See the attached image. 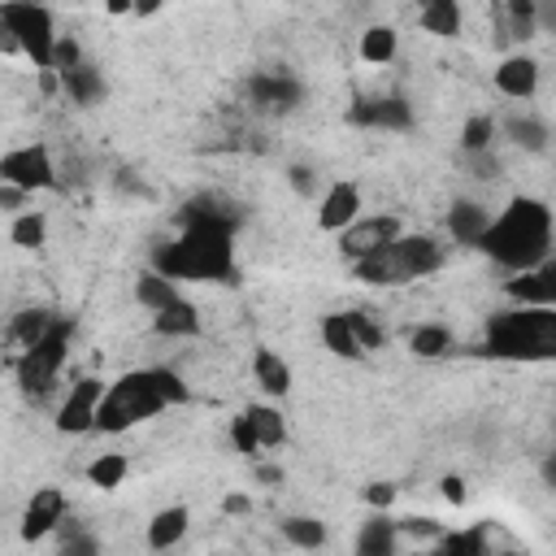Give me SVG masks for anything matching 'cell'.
Returning a JSON list of instances; mask_svg holds the SVG:
<instances>
[{"label":"cell","instance_id":"13","mask_svg":"<svg viewBox=\"0 0 556 556\" xmlns=\"http://www.w3.org/2000/svg\"><path fill=\"white\" fill-rule=\"evenodd\" d=\"M504 295L513 304H547V308H556V256H547L534 269H521L517 278H508Z\"/></svg>","mask_w":556,"mask_h":556},{"label":"cell","instance_id":"47","mask_svg":"<svg viewBox=\"0 0 556 556\" xmlns=\"http://www.w3.org/2000/svg\"><path fill=\"white\" fill-rule=\"evenodd\" d=\"M439 491H443V500H447V504H465V482H460L456 473H447V478L439 482Z\"/></svg>","mask_w":556,"mask_h":556},{"label":"cell","instance_id":"21","mask_svg":"<svg viewBox=\"0 0 556 556\" xmlns=\"http://www.w3.org/2000/svg\"><path fill=\"white\" fill-rule=\"evenodd\" d=\"M152 326H156V334H165V339H191V334H200V313H195L191 300L178 295L174 304H165V308L152 313Z\"/></svg>","mask_w":556,"mask_h":556},{"label":"cell","instance_id":"41","mask_svg":"<svg viewBox=\"0 0 556 556\" xmlns=\"http://www.w3.org/2000/svg\"><path fill=\"white\" fill-rule=\"evenodd\" d=\"M287 182H291V191H295L300 200H313V195L321 191V178H317L313 165H291V169H287Z\"/></svg>","mask_w":556,"mask_h":556},{"label":"cell","instance_id":"46","mask_svg":"<svg viewBox=\"0 0 556 556\" xmlns=\"http://www.w3.org/2000/svg\"><path fill=\"white\" fill-rule=\"evenodd\" d=\"M365 500H369L374 508H387V504L395 500V486H391V482H374V486H365Z\"/></svg>","mask_w":556,"mask_h":556},{"label":"cell","instance_id":"32","mask_svg":"<svg viewBox=\"0 0 556 556\" xmlns=\"http://www.w3.org/2000/svg\"><path fill=\"white\" fill-rule=\"evenodd\" d=\"M126 469H130V465H126L122 452H104V456H96V460L87 465V482L100 486V491H113V486H122Z\"/></svg>","mask_w":556,"mask_h":556},{"label":"cell","instance_id":"4","mask_svg":"<svg viewBox=\"0 0 556 556\" xmlns=\"http://www.w3.org/2000/svg\"><path fill=\"white\" fill-rule=\"evenodd\" d=\"M443 265V248L439 239L430 235H400L391 239L387 248L352 261V274L369 287H400V282H413V278H426Z\"/></svg>","mask_w":556,"mask_h":556},{"label":"cell","instance_id":"24","mask_svg":"<svg viewBox=\"0 0 556 556\" xmlns=\"http://www.w3.org/2000/svg\"><path fill=\"white\" fill-rule=\"evenodd\" d=\"M321 343H326L334 356H348V361H361V356H365V343L356 339L348 313H326V317H321Z\"/></svg>","mask_w":556,"mask_h":556},{"label":"cell","instance_id":"29","mask_svg":"<svg viewBox=\"0 0 556 556\" xmlns=\"http://www.w3.org/2000/svg\"><path fill=\"white\" fill-rule=\"evenodd\" d=\"M408 348H413L417 356L434 361V356L452 352V330H447V326H439V321H426V326H417V330L408 334Z\"/></svg>","mask_w":556,"mask_h":556},{"label":"cell","instance_id":"27","mask_svg":"<svg viewBox=\"0 0 556 556\" xmlns=\"http://www.w3.org/2000/svg\"><path fill=\"white\" fill-rule=\"evenodd\" d=\"M135 300H139L148 313H156V308H165V304L178 300V287H174V278L161 274V269H143V274L135 278Z\"/></svg>","mask_w":556,"mask_h":556},{"label":"cell","instance_id":"2","mask_svg":"<svg viewBox=\"0 0 556 556\" xmlns=\"http://www.w3.org/2000/svg\"><path fill=\"white\" fill-rule=\"evenodd\" d=\"M478 248L513 274L534 269L539 261L552 256V208L530 195L508 200V208L500 217H491V226L482 230Z\"/></svg>","mask_w":556,"mask_h":556},{"label":"cell","instance_id":"16","mask_svg":"<svg viewBox=\"0 0 556 556\" xmlns=\"http://www.w3.org/2000/svg\"><path fill=\"white\" fill-rule=\"evenodd\" d=\"M495 87L508 96V100H530L539 91V61L517 52V56H504L500 70H495Z\"/></svg>","mask_w":556,"mask_h":556},{"label":"cell","instance_id":"44","mask_svg":"<svg viewBox=\"0 0 556 556\" xmlns=\"http://www.w3.org/2000/svg\"><path fill=\"white\" fill-rule=\"evenodd\" d=\"M465 161H469L473 178H495V174H500V161L491 156V148H486V152H465Z\"/></svg>","mask_w":556,"mask_h":556},{"label":"cell","instance_id":"30","mask_svg":"<svg viewBox=\"0 0 556 556\" xmlns=\"http://www.w3.org/2000/svg\"><path fill=\"white\" fill-rule=\"evenodd\" d=\"M282 539L291 547H304V552L326 547V521H317V517H287L282 521Z\"/></svg>","mask_w":556,"mask_h":556},{"label":"cell","instance_id":"19","mask_svg":"<svg viewBox=\"0 0 556 556\" xmlns=\"http://www.w3.org/2000/svg\"><path fill=\"white\" fill-rule=\"evenodd\" d=\"M187 526H191V508H187V504H169V508H161V513L148 521V547H152V552H165V547L182 543Z\"/></svg>","mask_w":556,"mask_h":556},{"label":"cell","instance_id":"36","mask_svg":"<svg viewBox=\"0 0 556 556\" xmlns=\"http://www.w3.org/2000/svg\"><path fill=\"white\" fill-rule=\"evenodd\" d=\"M491 143H495V122L486 113H473L460 126V152H486Z\"/></svg>","mask_w":556,"mask_h":556},{"label":"cell","instance_id":"35","mask_svg":"<svg viewBox=\"0 0 556 556\" xmlns=\"http://www.w3.org/2000/svg\"><path fill=\"white\" fill-rule=\"evenodd\" d=\"M508 139L521 148V152H543L547 148V126L539 117H508Z\"/></svg>","mask_w":556,"mask_h":556},{"label":"cell","instance_id":"52","mask_svg":"<svg viewBox=\"0 0 556 556\" xmlns=\"http://www.w3.org/2000/svg\"><path fill=\"white\" fill-rule=\"evenodd\" d=\"M256 478H261V482H282V469H278V465H261Z\"/></svg>","mask_w":556,"mask_h":556},{"label":"cell","instance_id":"18","mask_svg":"<svg viewBox=\"0 0 556 556\" xmlns=\"http://www.w3.org/2000/svg\"><path fill=\"white\" fill-rule=\"evenodd\" d=\"M500 4V39H534L539 35V0H495Z\"/></svg>","mask_w":556,"mask_h":556},{"label":"cell","instance_id":"43","mask_svg":"<svg viewBox=\"0 0 556 556\" xmlns=\"http://www.w3.org/2000/svg\"><path fill=\"white\" fill-rule=\"evenodd\" d=\"M400 534H408V539H434V543H439L443 526H439L434 517H404V521H400Z\"/></svg>","mask_w":556,"mask_h":556},{"label":"cell","instance_id":"8","mask_svg":"<svg viewBox=\"0 0 556 556\" xmlns=\"http://www.w3.org/2000/svg\"><path fill=\"white\" fill-rule=\"evenodd\" d=\"M0 182L26 187V191H52L61 187V169L43 143H22L0 156Z\"/></svg>","mask_w":556,"mask_h":556},{"label":"cell","instance_id":"49","mask_svg":"<svg viewBox=\"0 0 556 556\" xmlns=\"http://www.w3.org/2000/svg\"><path fill=\"white\" fill-rule=\"evenodd\" d=\"M222 508H226V513H230V517H239V513H252V500H248V495H239V491H235V495H226V500H222Z\"/></svg>","mask_w":556,"mask_h":556},{"label":"cell","instance_id":"20","mask_svg":"<svg viewBox=\"0 0 556 556\" xmlns=\"http://www.w3.org/2000/svg\"><path fill=\"white\" fill-rule=\"evenodd\" d=\"M486 226H491V213H486L482 204H473V200H460V204L447 208V230H452V239L465 243V248H478V239H482Z\"/></svg>","mask_w":556,"mask_h":556},{"label":"cell","instance_id":"48","mask_svg":"<svg viewBox=\"0 0 556 556\" xmlns=\"http://www.w3.org/2000/svg\"><path fill=\"white\" fill-rule=\"evenodd\" d=\"M539 30L556 35V0H539Z\"/></svg>","mask_w":556,"mask_h":556},{"label":"cell","instance_id":"6","mask_svg":"<svg viewBox=\"0 0 556 556\" xmlns=\"http://www.w3.org/2000/svg\"><path fill=\"white\" fill-rule=\"evenodd\" d=\"M0 26H4V52H26L35 70H52V48H56V26L43 0H4L0 4Z\"/></svg>","mask_w":556,"mask_h":556},{"label":"cell","instance_id":"39","mask_svg":"<svg viewBox=\"0 0 556 556\" xmlns=\"http://www.w3.org/2000/svg\"><path fill=\"white\" fill-rule=\"evenodd\" d=\"M230 443H235V452H243V456H261V439H256V430H252L248 413L230 417Z\"/></svg>","mask_w":556,"mask_h":556},{"label":"cell","instance_id":"25","mask_svg":"<svg viewBox=\"0 0 556 556\" xmlns=\"http://www.w3.org/2000/svg\"><path fill=\"white\" fill-rule=\"evenodd\" d=\"M417 22L430 35H460V0H417Z\"/></svg>","mask_w":556,"mask_h":556},{"label":"cell","instance_id":"1","mask_svg":"<svg viewBox=\"0 0 556 556\" xmlns=\"http://www.w3.org/2000/svg\"><path fill=\"white\" fill-rule=\"evenodd\" d=\"M235 230L239 213L217 195H191L178 208V235L152 248V269L174 282H235Z\"/></svg>","mask_w":556,"mask_h":556},{"label":"cell","instance_id":"5","mask_svg":"<svg viewBox=\"0 0 556 556\" xmlns=\"http://www.w3.org/2000/svg\"><path fill=\"white\" fill-rule=\"evenodd\" d=\"M165 404H169V400L161 395V387H156L152 369L122 374V378L104 391V400H100L96 430H104V434H122V430H130V426H139V421H148V417H156Z\"/></svg>","mask_w":556,"mask_h":556},{"label":"cell","instance_id":"14","mask_svg":"<svg viewBox=\"0 0 556 556\" xmlns=\"http://www.w3.org/2000/svg\"><path fill=\"white\" fill-rule=\"evenodd\" d=\"M361 213V187L356 182H334L321 191V204H317V226L321 230H348Z\"/></svg>","mask_w":556,"mask_h":556},{"label":"cell","instance_id":"3","mask_svg":"<svg viewBox=\"0 0 556 556\" xmlns=\"http://www.w3.org/2000/svg\"><path fill=\"white\" fill-rule=\"evenodd\" d=\"M482 352L495 361H556V308L517 304L508 313H495Z\"/></svg>","mask_w":556,"mask_h":556},{"label":"cell","instance_id":"23","mask_svg":"<svg viewBox=\"0 0 556 556\" xmlns=\"http://www.w3.org/2000/svg\"><path fill=\"white\" fill-rule=\"evenodd\" d=\"M252 378L261 382L265 395H278V400L291 391V365H287L274 348H256V356H252Z\"/></svg>","mask_w":556,"mask_h":556},{"label":"cell","instance_id":"50","mask_svg":"<svg viewBox=\"0 0 556 556\" xmlns=\"http://www.w3.org/2000/svg\"><path fill=\"white\" fill-rule=\"evenodd\" d=\"M539 478H543V486H547V491H556V452H547V456H543Z\"/></svg>","mask_w":556,"mask_h":556},{"label":"cell","instance_id":"12","mask_svg":"<svg viewBox=\"0 0 556 556\" xmlns=\"http://www.w3.org/2000/svg\"><path fill=\"white\" fill-rule=\"evenodd\" d=\"M348 122L365 130H413V104L404 96H369L348 109Z\"/></svg>","mask_w":556,"mask_h":556},{"label":"cell","instance_id":"53","mask_svg":"<svg viewBox=\"0 0 556 556\" xmlns=\"http://www.w3.org/2000/svg\"><path fill=\"white\" fill-rule=\"evenodd\" d=\"M130 4H135V0H104L109 13H130Z\"/></svg>","mask_w":556,"mask_h":556},{"label":"cell","instance_id":"37","mask_svg":"<svg viewBox=\"0 0 556 556\" xmlns=\"http://www.w3.org/2000/svg\"><path fill=\"white\" fill-rule=\"evenodd\" d=\"M348 321H352L356 339L365 343V352H369V348H382V343H387V330H382V326H378V321H374V317H369L365 308H348Z\"/></svg>","mask_w":556,"mask_h":556},{"label":"cell","instance_id":"38","mask_svg":"<svg viewBox=\"0 0 556 556\" xmlns=\"http://www.w3.org/2000/svg\"><path fill=\"white\" fill-rule=\"evenodd\" d=\"M61 556H96V539L83 534L74 521H61Z\"/></svg>","mask_w":556,"mask_h":556},{"label":"cell","instance_id":"17","mask_svg":"<svg viewBox=\"0 0 556 556\" xmlns=\"http://www.w3.org/2000/svg\"><path fill=\"white\" fill-rule=\"evenodd\" d=\"M104 74L96 70V65H87V61H78L74 70H61V96L65 100H74L78 109H91V104H100L104 100Z\"/></svg>","mask_w":556,"mask_h":556},{"label":"cell","instance_id":"28","mask_svg":"<svg viewBox=\"0 0 556 556\" xmlns=\"http://www.w3.org/2000/svg\"><path fill=\"white\" fill-rule=\"evenodd\" d=\"M243 413H248V421H252L261 447H282V443H287V421L278 417V408H269V404H248Z\"/></svg>","mask_w":556,"mask_h":556},{"label":"cell","instance_id":"34","mask_svg":"<svg viewBox=\"0 0 556 556\" xmlns=\"http://www.w3.org/2000/svg\"><path fill=\"white\" fill-rule=\"evenodd\" d=\"M395 48H400V39H395L391 26H369V30L361 35V56H365L369 65H387V61L395 56Z\"/></svg>","mask_w":556,"mask_h":556},{"label":"cell","instance_id":"15","mask_svg":"<svg viewBox=\"0 0 556 556\" xmlns=\"http://www.w3.org/2000/svg\"><path fill=\"white\" fill-rule=\"evenodd\" d=\"M61 521H65V495H61L56 486H43V491L30 495V504H26V513H22V539H43V534H52Z\"/></svg>","mask_w":556,"mask_h":556},{"label":"cell","instance_id":"42","mask_svg":"<svg viewBox=\"0 0 556 556\" xmlns=\"http://www.w3.org/2000/svg\"><path fill=\"white\" fill-rule=\"evenodd\" d=\"M78 61H83L78 39H74V35H56V48H52V70L61 74V70H74Z\"/></svg>","mask_w":556,"mask_h":556},{"label":"cell","instance_id":"22","mask_svg":"<svg viewBox=\"0 0 556 556\" xmlns=\"http://www.w3.org/2000/svg\"><path fill=\"white\" fill-rule=\"evenodd\" d=\"M400 547V521H391L387 513L369 517L356 534V556H391Z\"/></svg>","mask_w":556,"mask_h":556},{"label":"cell","instance_id":"31","mask_svg":"<svg viewBox=\"0 0 556 556\" xmlns=\"http://www.w3.org/2000/svg\"><path fill=\"white\" fill-rule=\"evenodd\" d=\"M9 239H13L17 248H43V239H48V217H43L39 208L17 213L13 226H9Z\"/></svg>","mask_w":556,"mask_h":556},{"label":"cell","instance_id":"9","mask_svg":"<svg viewBox=\"0 0 556 556\" xmlns=\"http://www.w3.org/2000/svg\"><path fill=\"white\" fill-rule=\"evenodd\" d=\"M243 96L261 113H291L304 100V83L295 74H287V70H261V74H252L243 83Z\"/></svg>","mask_w":556,"mask_h":556},{"label":"cell","instance_id":"26","mask_svg":"<svg viewBox=\"0 0 556 556\" xmlns=\"http://www.w3.org/2000/svg\"><path fill=\"white\" fill-rule=\"evenodd\" d=\"M52 321H56V317H52L48 308H22V313H13V321H9V348H17V352L35 348V343L48 334Z\"/></svg>","mask_w":556,"mask_h":556},{"label":"cell","instance_id":"11","mask_svg":"<svg viewBox=\"0 0 556 556\" xmlns=\"http://www.w3.org/2000/svg\"><path fill=\"white\" fill-rule=\"evenodd\" d=\"M104 391H109V387H104L100 378H78V382L70 387L61 413H56V430H61V434H87V430H96V413H100Z\"/></svg>","mask_w":556,"mask_h":556},{"label":"cell","instance_id":"7","mask_svg":"<svg viewBox=\"0 0 556 556\" xmlns=\"http://www.w3.org/2000/svg\"><path fill=\"white\" fill-rule=\"evenodd\" d=\"M70 339H74V321L56 317L35 348L13 356V374H17V387L26 391V400H39V395L52 391V382H56L65 356H70Z\"/></svg>","mask_w":556,"mask_h":556},{"label":"cell","instance_id":"10","mask_svg":"<svg viewBox=\"0 0 556 556\" xmlns=\"http://www.w3.org/2000/svg\"><path fill=\"white\" fill-rule=\"evenodd\" d=\"M400 235H404V226H400V217H391V213L356 217L348 230H339V252H343L348 261H361V256H369V252L387 248V243H391V239H400Z\"/></svg>","mask_w":556,"mask_h":556},{"label":"cell","instance_id":"40","mask_svg":"<svg viewBox=\"0 0 556 556\" xmlns=\"http://www.w3.org/2000/svg\"><path fill=\"white\" fill-rule=\"evenodd\" d=\"M152 378H156V387H161V395H165L169 404H187V400H191V387H187V382H182L174 369L156 365V369H152Z\"/></svg>","mask_w":556,"mask_h":556},{"label":"cell","instance_id":"45","mask_svg":"<svg viewBox=\"0 0 556 556\" xmlns=\"http://www.w3.org/2000/svg\"><path fill=\"white\" fill-rule=\"evenodd\" d=\"M30 191L26 187H13V182H0V208L4 213H22V200H26Z\"/></svg>","mask_w":556,"mask_h":556},{"label":"cell","instance_id":"33","mask_svg":"<svg viewBox=\"0 0 556 556\" xmlns=\"http://www.w3.org/2000/svg\"><path fill=\"white\" fill-rule=\"evenodd\" d=\"M439 552L443 556H486V530L473 526V530H443L439 534Z\"/></svg>","mask_w":556,"mask_h":556},{"label":"cell","instance_id":"51","mask_svg":"<svg viewBox=\"0 0 556 556\" xmlns=\"http://www.w3.org/2000/svg\"><path fill=\"white\" fill-rule=\"evenodd\" d=\"M161 4H165V0H135L130 13H135V17H152V13H161Z\"/></svg>","mask_w":556,"mask_h":556}]
</instances>
